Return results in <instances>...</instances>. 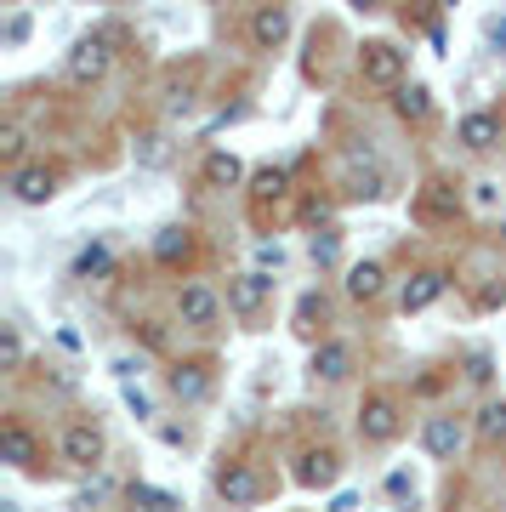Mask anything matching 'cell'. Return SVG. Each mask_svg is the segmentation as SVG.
<instances>
[{
	"instance_id": "33",
	"label": "cell",
	"mask_w": 506,
	"mask_h": 512,
	"mask_svg": "<svg viewBox=\"0 0 506 512\" xmlns=\"http://www.w3.org/2000/svg\"><path fill=\"white\" fill-rule=\"evenodd\" d=\"M0 512H18V507H12V501H6V507H0Z\"/></svg>"
},
{
	"instance_id": "21",
	"label": "cell",
	"mask_w": 506,
	"mask_h": 512,
	"mask_svg": "<svg viewBox=\"0 0 506 512\" xmlns=\"http://www.w3.org/2000/svg\"><path fill=\"white\" fill-rule=\"evenodd\" d=\"M154 262L171 268V274H182V268L194 262V228H160V239H154Z\"/></svg>"
},
{
	"instance_id": "29",
	"label": "cell",
	"mask_w": 506,
	"mask_h": 512,
	"mask_svg": "<svg viewBox=\"0 0 506 512\" xmlns=\"http://www.w3.org/2000/svg\"><path fill=\"white\" fill-rule=\"evenodd\" d=\"M103 274H114V251L97 239V245H86L74 256V279H103Z\"/></svg>"
},
{
	"instance_id": "11",
	"label": "cell",
	"mask_w": 506,
	"mask_h": 512,
	"mask_svg": "<svg viewBox=\"0 0 506 512\" xmlns=\"http://www.w3.org/2000/svg\"><path fill=\"white\" fill-rule=\"evenodd\" d=\"M6 188H12V200L18 205H52L57 188H63V165L57 160H29L23 171L6 177Z\"/></svg>"
},
{
	"instance_id": "30",
	"label": "cell",
	"mask_w": 506,
	"mask_h": 512,
	"mask_svg": "<svg viewBox=\"0 0 506 512\" xmlns=\"http://www.w3.org/2000/svg\"><path fill=\"white\" fill-rule=\"evenodd\" d=\"M103 501H109V478L97 473V478H91V484H86V490L74 495V512H97V507H103Z\"/></svg>"
},
{
	"instance_id": "10",
	"label": "cell",
	"mask_w": 506,
	"mask_h": 512,
	"mask_svg": "<svg viewBox=\"0 0 506 512\" xmlns=\"http://www.w3.org/2000/svg\"><path fill=\"white\" fill-rule=\"evenodd\" d=\"M342 450L336 444H308V450H296V467H290V478L302 484V490H336V478H342Z\"/></svg>"
},
{
	"instance_id": "22",
	"label": "cell",
	"mask_w": 506,
	"mask_h": 512,
	"mask_svg": "<svg viewBox=\"0 0 506 512\" xmlns=\"http://www.w3.org/2000/svg\"><path fill=\"white\" fill-rule=\"evenodd\" d=\"M472 444L478 450H501L506 444V399H484L472 416Z\"/></svg>"
},
{
	"instance_id": "3",
	"label": "cell",
	"mask_w": 506,
	"mask_h": 512,
	"mask_svg": "<svg viewBox=\"0 0 506 512\" xmlns=\"http://www.w3.org/2000/svg\"><path fill=\"white\" fill-rule=\"evenodd\" d=\"M353 427H359V444H370V450H387V444L404 433V393H393V387H364Z\"/></svg>"
},
{
	"instance_id": "14",
	"label": "cell",
	"mask_w": 506,
	"mask_h": 512,
	"mask_svg": "<svg viewBox=\"0 0 506 512\" xmlns=\"http://www.w3.org/2000/svg\"><path fill=\"white\" fill-rule=\"evenodd\" d=\"M165 387H171L177 404H205L211 387H217V370H211V359H177L171 376H165Z\"/></svg>"
},
{
	"instance_id": "4",
	"label": "cell",
	"mask_w": 506,
	"mask_h": 512,
	"mask_svg": "<svg viewBox=\"0 0 506 512\" xmlns=\"http://www.w3.org/2000/svg\"><path fill=\"white\" fill-rule=\"evenodd\" d=\"M109 69H114V29L80 35L69 46V57H63V80L69 86H97V80H109Z\"/></svg>"
},
{
	"instance_id": "20",
	"label": "cell",
	"mask_w": 506,
	"mask_h": 512,
	"mask_svg": "<svg viewBox=\"0 0 506 512\" xmlns=\"http://www.w3.org/2000/svg\"><path fill=\"white\" fill-rule=\"evenodd\" d=\"M245 183V160L228 154V148H211L205 160H199V188H239Z\"/></svg>"
},
{
	"instance_id": "8",
	"label": "cell",
	"mask_w": 506,
	"mask_h": 512,
	"mask_svg": "<svg viewBox=\"0 0 506 512\" xmlns=\"http://www.w3.org/2000/svg\"><path fill=\"white\" fill-rule=\"evenodd\" d=\"M222 291L205 285V279H182L177 285V325L182 330H217L222 325Z\"/></svg>"
},
{
	"instance_id": "15",
	"label": "cell",
	"mask_w": 506,
	"mask_h": 512,
	"mask_svg": "<svg viewBox=\"0 0 506 512\" xmlns=\"http://www.w3.org/2000/svg\"><path fill=\"white\" fill-rule=\"evenodd\" d=\"M245 40H251L256 52H279V46L290 40V6H251Z\"/></svg>"
},
{
	"instance_id": "23",
	"label": "cell",
	"mask_w": 506,
	"mask_h": 512,
	"mask_svg": "<svg viewBox=\"0 0 506 512\" xmlns=\"http://www.w3.org/2000/svg\"><path fill=\"white\" fill-rule=\"evenodd\" d=\"M285 194H290V171L285 165H262L251 177V217H262L268 200H285Z\"/></svg>"
},
{
	"instance_id": "32",
	"label": "cell",
	"mask_w": 506,
	"mask_h": 512,
	"mask_svg": "<svg viewBox=\"0 0 506 512\" xmlns=\"http://www.w3.org/2000/svg\"><path fill=\"white\" fill-rule=\"evenodd\" d=\"M126 399H131V410H137V416H148V393H143V387L126 382Z\"/></svg>"
},
{
	"instance_id": "17",
	"label": "cell",
	"mask_w": 506,
	"mask_h": 512,
	"mask_svg": "<svg viewBox=\"0 0 506 512\" xmlns=\"http://www.w3.org/2000/svg\"><path fill=\"white\" fill-rule=\"evenodd\" d=\"M347 296H353V302H359V308H370V302H381V296H387V262H381V256H364V262H353V268H347Z\"/></svg>"
},
{
	"instance_id": "34",
	"label": "cell",
	"mask_w": 506,
	"mask_h": 512,
	"mask_svg": "<svg viewBox=\"0 0 506 512\" xmlns=\"http://www.w3.org/2000/svg\"><path fill=\"white\" fill-rule=\"evenodd\" d=\"M501 228H506V217H501Z\"/></svg>"
},
{
	"instance_id": "9",
	"label": "cell",
	"mask_w": 506,
	"mask_h": 512,
	"mask_svg": "<svg viewBox=\"0 0 506 512\" xmlns=\"http://www.w3.org/2000/svg\"><path fill=\"white\" fill-rule=\"evenodd\" d=\"M467 439H472V427H467V416H455V410H433V416L421 421V450L433 461H455L467 450Z\"/></svg>"
},
{
	"instance_id": "1",
	"label": "cell",
	"mask_w": 506,
	"mask_h": 512,
	"mask_svg": "<svg viewBox=\"0 0 506 512\" xmlns=\"http://www.w3.org/2000/svg\"><path fill=\"white\" fill-rule=\"evenodd\" d=\"M353 74H359L370 92L393 97V92L410 86V80H404V74H410V52H404L398 40H359V52H353Z\"/></svg>"
},
{
	"instance_id": "26",
	"label": "cell",
	"mask_w": 506,
	"mask_h": 512,
	"mask_svg": "<svg viewBox=\"0 0 506 512\" xmlns=\"http://www.w3.org/2000/svg\"><path fill=\"white\" fill-rule=\"evenodd\" d=\"M325 325H330V296L325 291H308L302 302H296V330L325 342Z\"/></svg>"
},
{
	"instance_id": "7",
	"label": "cell",
	"mask_w": 506,
	"mask_h": 512,
	"mask_svg": "<svg viewBox=\"0 0 506 512\" xmlns=\"http://www.w3.org/2000/svg\"><path fill=\"white\" fill-rule=\"evenodd\" d=\"M0 461L35 478L46 473V444H40V433L23 416H0Z\"/></svg>"
},
{
	"instance_id": "31",
	"label": "cell",
	"mask_w": 506,
	"mask_h": 512,
	"mask_svg": "<svg viewBox=\"0 0 506 512\" xmlns=\"http://www.w3.org/2000/svg\"><path fill=\"white\" fill-rule=\"evenodd\" d=\"M336 245H342V234H336V228H325V239L313 234V262H336Z\"/></svg>"
},
{
	"instance_id": "2",
	"label": "cell",
	"mask_w": 506,
	"mask_h": 512,
	"mask_svg": "<svg viewBox=\"0 0 506 512\" xmlns=\"http://www.w3.org/2000/svg\"><path fill=\"white\" fill-rule=\"evenodd\" d=\"M57 461L74 467V473H103V461H109V433H103V421L97 416H69L57 427Z\"/></svg>"
},
{
	"instance_id": "5",
	"label": "cell",
	"mask_w": 506,
	"mask_h": 512,
	"mask_svg": "<svg viewBox=\"0 0 506 512\" xmlns=\"http://www.w3.org/2000/svg\"><path fill=\"white\" fill-rule=\"evenodd\" d=\"M387 188H393V177H387V165L370 154V148H353L342 160V177H336V194L342 200H387Z\"/></svg>"
},
{
	"instance_id": "16",
	"label": "cell",
	"mask_w": 506,
	"mask_h": 512,
	"mask_svg": "<svg viewBox=\"0 0 506 512\" xmlns=\"http://www.w3.org/2000/svg\"><path fill=\"white\" fill-rule=\"evenodd\" d=\"M444 291H450L444 268H416V274L404 279V291H398V313H427Z\"/></svg>"
},
{
	"instance_id": "27",
	"label": "cell",
	"mask_w": 506,
	"mask_h": 512,
	"mask_svg": "<svg viewBox=\"0 0 506 512\" xmlns=\"http://www.w3.org/2000/svg\"><path fill=\"white\" fill-rule=\"evenodd\" d=\"M126 512H182V501L171 490H154V484H131V490H126Z\"/></svg>"
},
{
	"instance_id": "6",
	"label": "cell",
	"mask_w": 506,
	"mask_h": 512,
	"mask_svg": "<svg viewBox=\"0 0 506 512\" xmlns=\"http://www.w3.org/2000/svg\"><path fill=\"white\" fill-rule=\"evenodd\" d=\"M217 495H222V507H256L262 501V490H268V478H262V467H256L251 456H228L217 461Z\"/></svg>"
},
{
	"instance_id": "13",
	"label": "cell",
	"mask_w": 506,
	"mask_h": 512,
	"mask_svg": "<svg viewBox=\"0 0 506 512\" xmlns=\"http://www.w3.org/2000/svg\"><path fill=\"white\" fill-rule=\"evenodd\" d=\"M353 370H359V348H353L347 336H325V342H313V359H308L313 382L336 387V382H347Z\"/></svg>"
},
{
	"instance_id": "28",
	"label": "cell",
	"mask_w": 506,
	"mask_h": 512,
	"mask_svg": "<svg viewBox=\"0 0 506 512\" xmlns=\"http://www.w3.org/2000/svg\"><path fill=\"white\" fill-rule=\"evenodd\" d=\"M23 365H29L23 330L18 325H0V376H23Z\"/></svg>"
},
{
	"instance_id": "24",
	"label": "cell",
	"mask_w": 506,
	"mask_h": 512,
	"mask_svg": "<svg viewBox=\"0 0 506 512\" xmlns=\"http://www.w3.org/2000/svg\"><path fill=\"white\" fill-rule=\"evenodd\" d=\"M393 114L404 126H427V120H433V92H427L421 80H410L404 92H393Z\"/></svg>"
},
{
	"instance_id": "12",
	"label": "cell",
	"mask_w": 506,
	"mask_h": 512,
	"mask_svg": "<svg viewBox=\"0 0 506 512\" xmlns=\"http://www.w3.org/2000/svg\"><path fill=\"white\" fill-rule=\"evenodd\" d=\"M222 302H228V313H239L245 325L251 319H262L273 302V279L262 274V268H245V274H228V291H222Z\"/></svg>"
},
{
	"instance_id": "19",
	"label": "cell",
	"mask_w": 506,
	"mask_h": 512,
	"mask_svg": "<svg viewBox=\"0 0 506 512\" xmlns=\"http://www.w3.org/2000/svg\"><path fill=\"white\" fill-rule=\"evenodd\" d=\"M416 211H421V222H450L455 211H461V188H455L450 177H427Z\"/></svg>"
},
{
	"instance_id": "25",
	"label": "cell",
	"mask_w": 506,
	"mask_h": 512,
	"mask_svg": "<svg viewBox=\"0 0 506 512\" xmlns=\"http://www.w3.org/2000/svg\"><path fill=\"white\" fill-rule=\"evenodd\" d=\"M0 165H6V177L29 165V126L23 120H0Z\"/></svg>"
},
{
	"instance_id": "18",
	"label": "cell",
	"mask_w": 506,
	"mask_h": 512,
	"mask_svg": "<svg viewBox=\"0 0 506 512\" xmlns=\"http://www.w3.org/2000/svg\"><path fill=\"white\" fill-rule=\"evenodd\" d=\"M455 143L467 148V154H489V148H501V114H489V109L461 114V126H455Z\"/></svg>"
}]
</instances>
